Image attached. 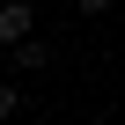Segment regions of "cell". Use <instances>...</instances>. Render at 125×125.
I'll return each mask as SVG.
<instances>
[{
	"label": "cell",
	"mask_w": 125,
	"mask_h": 125,
	"mask_svg": "<svg viewBox=\"0 0 125 125\" xmlns=\"http://www.w3.org/2000/svg\"><path fill=\"white\" fill-rule=\"evenodd\" d=\"M15 66H22V74H44V66H52V44H44V37H22V44H15Z\"/></svg>",
	"instance_id": "2"
},
{
	"label": "cell",
	"mask_w": 125,
	"mask_h": 125,
	"mask_svg": "<svg viewBox=\"0 0 125 125\" xmlns=\"http://www.w3.org/2000/svg\"><path fill=\"white\" fill-rule=\"evenodd\" d=\"M15 110H22V88H15V81H0V118H15Z\"/></svg>",
	"instance_id": "3"
},
{
	"label": "cell",
	"mask_w": 125,
	"mask_h": 125,
	"mask_svg": "<svg viewBox=\"0 0 125 125\" xmlns=\"http://www.w3.org/2000/svg\"><path fill=\"white\" fill-rule=\"evenodd\" d=\"M74 8H81V15H103V8H110V0H74Z\"/></svg>",
	"instance_id": "4"
},
{
	"label": "cell",
	"mask_w": 125,
	"mask_h": 125,
	"mask_svg": "<svg viewBox=\"0 0 125 125\" xmlns=\"http://www.w3.org/2000/svg\"><path fill=\"white\" fill-rule=\"evenodd\" d=\"M22 37H37V8H30V0H0V44H22Z\"/></svg>",
	"instance_id": "1"
}]
</instances>
